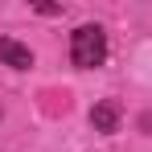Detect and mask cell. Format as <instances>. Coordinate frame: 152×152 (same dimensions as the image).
<instances>
[{"label":"cell","instance_id":"obj_3","mask_svg":"<svg viewBox=\"0 0 152 152\" xmlns=\"http://www.w3.org/2000/svg\"><path fill=\"white\" fill-rule=\"evenodd\" d=\"M91 124H95V132H115L119 127V103H99L95 111H91Z\"/></svg>","mask_w":152,"mask_h":152},{"label":"cell","instance_id":"obj_4","mask_svg":"<svg viewBox=\"0 0 152 152\" xmlns=\"http://www.w3.org/2000/svg\"><path fill=\"white\" fill-rule=\"evenodd\" d=\"M140 127H144V132H152V115H144V119H140Z\"/></svg>","mask_w":152,"mask_h":152},{"label":"cell","instance_id":"obj_2","mask_svg":"<svg viewBox=\"0 0 152 152\" xmlns=\"http://www.w3.org/2000/svg\"><path fill=\"white\" fill-rule=\"evenodd\" d=\"M0 62L12 66V70H29L33 66V50L21 45V41H12V37H0Z\"/></svg>","mask_w":152,"mask_h":152},{"label":"cell","instance_id":"obj_1","mask_svg":"<svg viewBox=\"0 0 152 152\" xmlns=\"http://www.w3.org/2000/svg\"><path fill=\"white\" fill-rule=\"evenodd\" d=\"M70 58H74L78 70H95L107 62V33L99 25H82L74 29V41H70Z\"/></svg>","mask_w":152,"mask_h":152}]
</instances>
